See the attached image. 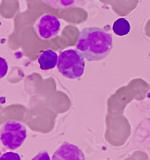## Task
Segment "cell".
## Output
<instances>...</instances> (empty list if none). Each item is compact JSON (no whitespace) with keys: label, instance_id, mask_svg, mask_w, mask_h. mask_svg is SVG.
I'll return each mask as SVG.
<instances>
[{"label":"cell","instance_id":"6da1fadb","mask_svg":"<svg viewBox=\"0 0 150 160\" xmlns=\"http://www.w3.org/2000/svg\"><path fill=\"white\" fill-rule=\"evenodd\" d=\"M112 36L100 28H87L80 33L76 50L89 62L106 58L112 49Z\"/></svg>","mask_w":150,"mask_h":160},{"label":"cell","instance_id":"7a4b0ae2","mask_svg":"<svg viewBox=\"0 0 150 160\" xmlns=\"http://www.w3.org/2000/svg\"><path fill=\"white\" fill-rule=\"evenodd\" d=\"M57 69L63 76L71 79L80 78L84 73V58L77 50L62 51L58 57Z\"/></svg>","mask_w":150,"mask_h":160},{"label":"cell","instance_id":"3957f363","mask_svg":"<svg viewBox=\"0 0 150 160\" xmlns=\"http://www.w3.org/2000/svg\"><path fill=\"white\" fill-rule=\"evenodd\" d=\"M28 137L25 126L18 121H8L0 128V140L10 150L20 148Z\"/></svg>","mask_w":150,"mask_h":160},{"label":"cell","instance_id":"277c9868","mask_svg":"<svg viewBox=\"0 0 150 160\" xmlns=\"http://www.w3.org/2000/svg\"><path fill=\"white\" fill-rule=\"evenodd\" d=\"M37 34L43 39H51L57 36L61 29L59 20L54 15H44L35 25Z\"/></svg>","mask_w":150,"mask_h":160},{"label":"cell","instance_id":"5b68a950","mask_svg":"<svg viewBox=\"0 0 150 160\" xmlns=\"http://www.w3.org/2000/svg\"><path fill=\"white\" fill-rule=\"evenodd\" d=\"M51 160H86V158L77 146L64 142L55 151Z\"/></svg>","mask_w":150,"mask_h":160},{"label":"cell","instance_id":"8992f818","mask_svg":"<svg viewBox=\"0 0 150 160\" xmlns=\"http://www.w3.org/2000/svg\"><path fill=\"white\" fill-rule=\"evenodd\" d=\"M58 55L52 50H46L43 51L38 58L39 68L43 71H48L53 69L57 65Z\"/></svg>","mask_w":150,"mask_h":160},{"label":"cell","instance_id":"52a82bcc","mask_svg":"<svg viewBox=\"0 0 150 160\" xmlns=\"http://www.w3.org/2000/svg\"><path fill=\"white\" fill-rule=\"evenodd\" d=\"M44 3L55 9L82 7L85 3V0H43Z\"/></svg>","mask_w":150,"mask_h":160},{"label":"cell","instance_id":"ba28073f","mask_svg":"<svg viewBox=\"0 0 150 160\" xmlns=\"http://www.w3.org/2000/svg\"><path fill=\"white\" fill-rule=\"evenodd\" d=\"M112 30L118 36H125L131 31V25L126 18H120L114 22Z\"/></svg>","mask_w":150,"mask_h":160},{"label":"cell","instance_id":"9c48e42d","mask_svg":"<svg viewBox=\"0 0 150 160\" xmlns=\"http://www.w3.org/2000/svg\"><path fill=\"white\" fill-rule=\"evenodd\" d=\"M8 71V64L5 58L0 57V79L3 78Z\"/></svg>","mask_w":150,"mask_h":160},{"label":"cell","instance_id":"30bf717a","mask_svg":"<svg viewBox=\"0 0 150 160\" xmlns=\"http://www.w3.org/2000/svg\"><path fill=\"white\" fill-rule=\"evenodd\" d=\"M0 160H21V158L17 153L7 152L0 157Z\"/></svg>","mask_w":150,"mask_h":160},{"label":"cell","instance_id":"8fae6325","mask_svg":"<svg viewBox=\"0 0 150 160\" xmlns=\"http://www.w3.org/2000/svg\"><path fill=\"white\" fill-rule=\"evenodd\" d=\"M31 160H51L50 155L47 151H43L38 153Z\"/></svg>","mask_w":150,"mask_h":160}]
</instances>
